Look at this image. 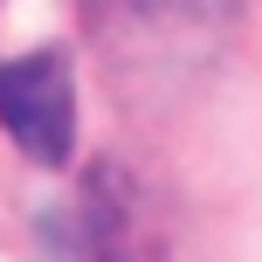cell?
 Returning a JSON list of instances; mask_svg holds the SVG:
<instances>
[{"mask_svg":"<svg viewBox=\"0 0 262 262\" xmlns=\"http://www.w3.org/2000/svg\"><path fill=\"white\" fill-rule=\"evenodd\" d=\"M0 131L35 166H62L76 152V69L62 49H28L0 62Z\"/></svg>","mask_w":262,"mask_h":262,"instance_id":"1","label":"cell"}]
</instances>
